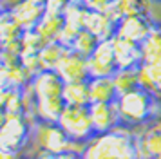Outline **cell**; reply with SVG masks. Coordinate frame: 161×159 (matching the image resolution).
<instances>
[{"mask_svg": "<svg viewBox=\"0 0 161 159\" xmlns=\"http://www.w3.org/2000/svg\"><path fill=\"white\" fill-rule=\"evenodd\" d=\"M2 116H24V92L22 89H2L0 90Z\"/></svg>", "mask_w": 161, "mask_h": 159, "instance_id": "e0dca14e", "label": "cell"}, {"mask_svg": "<svg viewBox=\"0 0 161 159\" xmlns=\"http://www.w3.org/2000/svg\"><path fill=\"white\" fill-rule=\"evenodd\" d=\"M0 159H22L18 152H11V150H2L0 148Z\"/></svg>", "mask_w": 161, "mask_h": 159, "instance_id": "1f68e13d", "label": "cell"}, {"mask_svg": "<svg viewBox=\"0 0 161 159\" xmlns=\"http://www.w3.org/2000/svg\"><path fill=\"white\" fill-rule=\"evenodd\" d=\"M89 80L91 78H112L118 72L116 54L112 40H102L96 51L87 58Z\"/></svg>", "mask_w": 161, "mask_h": 159, "instance_id": "52a82bcc", "label": "cell"}, {"mask_svg": "<svg viewBox=\"0 0 161 159\" xmlns=\"http://www.w3.org/2000/svg\"><path fill=\"white\" fill-rule=\"evenodd\" d=\"M89 9L83 4H69L67 9L64 11V20H65V25H71V27L78 29H85V18H87Z\"/></svg>", "mask_w": 161, "mask_h": 159, "instance_id": "cb8c5ba5", "label": "cell"}, {"mask_svg": "<svg viewBox=\"0 0 161 159\" xmlns=\"http://www.w3.org/2000/svg\"><path fill=\"white\" fill-rule=\"evenodd\" d=\"M9 13L13 14V18L20 24L24 31H29V29H36L38 22L45 14V6L38 4L35 0H24L16 7H13Z\"/></svg>", "mask_w": 161, "mask_h": 159, "instance_id": "7c38bea8", "label": "cell"}, {"mask_svg": "<svg viewBox=\"0 0 161 159\" xmlns=\"http://www.w3.org/2000/svg\"><path fill=\"white\" fill-rule=\"evenodd\" d=\"M112 43H114L118 69H139L143 65V52L139 43L119 38V36H114Z\"/></svg>", "mask_w": 161, "mask_h": 159, "instance_id": "8fae6325", "label": "cell"}, {"mask_svg": "<svg viewBox=\"0 0 161 159\" xmlns=\"http://www.w3.org/2000/svg\"><path fill=\"white\" fill-rule=\"evenodd\" d=\"M64 101H65V105H71V107H89L91 105L89 81L65 83V87H64Z\"/></svg>", "mask_w": 161, "mask_h": 159, "instance_id": "ac0fdd59", "label": "cell"}, {"mask_svg": "<svg viewBox=\"0 0 161 159\" xmlns=\"http://www.w3.org/2000/svg\"><path fill=\"white\" fill-rule=\"evenodd\" d=\"M33 81V76L20 62L13 65H0V83L2 89H24Z\"/></svg>", "mask_w": 161, "mask_h": 159, "instance_id": "5bb4252c", "label": "cell"}, {"mask_svg": "<svg viewBox=\"0 0 161 159\" xmlns=\"http://www.w3.org/2000/svg\"><path fill=\"white\" fill-rule=\"evenodd\" d=\"M85 159H141L139 152V132L125 127L96 136L83 148Z\"/></svg>", "mask_w": 161, "mask_h": 159, "instance_id": "7a4b0ae2", "label": "cell"}, {"mask_svg": "<svg viewBox=\"0 0 161 159\" xmlns=\"http://www.w3.org/2000/svg\"><path fill=\"white\" fill-rule=\"evenodd\" d=\"M60 159H85L83 157V152L81 150H69V152H65V154H62L60 156Z\"/></svg>", "mask_w": 161, "mask_h": 159, "instance_id": "f546056e", "label": "cell"}, {"mask_svg": "<svg viewBox=\"0 0 161 159\" xmlns=\"http://www.w3.org/2000/svg\"><path fill=\"white\" fill-rule=\"evenodd\" d=\"M114 85H116L118 96L127 94L139 87V78H138V69H118V72L112 76Z\"/></svg>", "mask_w": 161, "mask_h": 159, "instance_id": "7402d4cb", "label": "cell"}, {"mask_svg": "<svg viewBox=\"0 0 161 159\" xmlns=\"http://www.w3.org/2000/svg\"><path fill=\"white\" fill-rule=\"evenodd\" d=\"M31 143L38 148L40 152H49L62 156L69 150H74V141L67 136V132L58 123H47V121H38L35 123V132H33V141Z\"/></svg>", "mask_w": 161, "mask_h": 159, "instance_id": "8992f818", "label": "cell"}, {"mask_svg": "<svg viewBox=\"0 0 161 159\" xmlns=\"http://www.w3.org/2000/svg\"><path fill=\"white\" fill-rule=\"evenodd\" d=\"M22 35H24V29L13 18V14L9 11H2L0 13V45L6 47L9 43L20 42Z\"/></svg>", "mask_w": 161, "mask_h": 159, "instance_id": "d6986e66", "label": "cell"}, {"mask_svg": "<svg viewBox=\"0 0 161 159\" xmlns=\"http://www.w3.org/2000/svg\"><path fill=\"white\" fill-rule=\"evenodd\" d=\"M31 85L36 96V112L40 121L58 123L60 116L67 107L64 101L65 81L56 71H42L33 78Z\"/></svg>", "mask_w": 161, "mask_h": 159, "instance_id": "3957f363", "label": "cell"}, {"mask_svg": "<svg viewBox=\"0 0 161 159\" xmlns=\"http://www.w3.org/2000/svg\"><path fill=\"white\" fill-rule=\"evenodd\" d=\"M24 0H2V11H11L13 7H16Z\"/></svg>", "mask_w": 161, "mask_h": 159, "instance_id": "4dcf8cb0", "label": "cell"}, {"mask_svg": "<svg viewBox=\"0 0 161 159\" xmlns=\"http://www.w3.org/2000/svg\"><path fill=\"white\" fill-rule=\"evenodd\" d=\"M65 25V20H64V14H53V13H45L42 16V20L38 22L36 31L38 35L42 36V40L45 43L51 42H58V36L62 33V29Z\"/></svg>", "mask_w": 161, "mask_h": 159, "instance_id": "2e32d148", "label": "cell"}, {"mask_svg": "<svg viewBox=\"0 0 161 159\" xmlns=\"http://www.w3.org/2000/svg\"><path fill=\"white\" fill-rule=\"evenodd\" d=\"M56 72L65 83H74V81H89V65L87 58L74 52L67 51V54L62 58L60 65L56 67Z\"/></svg>", "mask_w": 161, "mask_h": 159, "instance_id": "30bf717a", "label": "cell"}, {"mask_svg": "<svg viewBox=\"0 0 161 159\" xmlns=\"http://www.w3.org/2000/svg\"><path fill=\"white\" fill-rule=\"evenodd\" d=\"M71 4V0H45V13L53 14H64V11L67 9V6Z\"/></svg>", "mask_w": 161, "mask_h": 159, "instance_id": "83f0119b", "label": "cell"}, {"mask_svg": "<svg viewBox=\"0 0 161 159\" xmlns=\"http://www.w3.org/2000/svg\"><path fill=\"white\" fill-rule=\"evenodd\" d=\"M36 159H60V156L56 154H49V152H40L36 156Z\"/></svg>", "mask_w": 161, "mask_h": 159, "instance_id": "d6a6232c", "label": "cell"}, {"mask_svg": "<svg viewBox=\"0 0 161 159\" xmlns=\"http://www.w3.org/2000/svg\"><path fill=\"white\" fill-rule=\"evenodd\" d=\"M123 14H148L152 0H116Z\"/></svg>", "mask_w": 161, "mask_h": 159, "instance_id": "484cf974", "label": "cell"}, {"mask_svg": "<svg viewBox=\"0 0 161 159\" xmlns=\"http://www.w3.org/2000/svg\"><path fill=\"white\" fill-rule=\"evenodd\" d=\"M98 43H100V40H98L91 31L81 29L80 33H78V36L74 38V43H73V47H71V51H74V52H78V54H81V56L89 58L96 51Z\"/></svg>", "mask_w": 161, "mask_h": 159, "instance_id": "603a6c76", "label": "cell"}, {"mask_svg": "<svg viewBox=\"0 0 161 159\" xmlns=\"http://www.w3.org/2000/svg\"><path fill=\"white\" fill-rule=\"evenodd\" d=\"M114 0H81V4L87 7L89 11H105Z\"/></svg>", "mask_w": 161, "mask_h": 159, "instance_id": "f1b7e54d", "label": "cell"}, {"mask_svg": "<svg viewBox=\"0 0 161 159\" xmlns=\"http://www.w3.org/2000/svg\"><path fill=\"white\" fill-rule=\"evenodd\" d=\"M154 25H156V22L150 18V14H127L118 24L116 36L125 38V40H132L141 45L147 36L150 35Z\"/></svg>", "mask_w": 161, "mask_h": 159, "instance_id": "ba28073f", "label": "cell"}, {"mask_svg": "<svg viewBox=\"0 0 161 159\" xmlns=\"http://www.w3.org/2000/svg\"><path fill=\"white\" fill-rule=\"evenodd\" d=\"M141 52H143V63H158V62H161V24L156 22L150 35L141 43Z\"/></svg>", "mask_w": 161, "mask_h": 159, "instance_id": "ffe728a7", "label": "cell"}, {"mask_svg": "<svg viewBox=\"0 0 161 159\" xmlns=\"http://www.w3.org/2000/svg\"><path fill=\"white\" fill-rule=\"evenodd\" d=\"M35 123L25 116H2L0 125V148L22 154L33 141Z\"/></svg>", "mask_w": 161, "mask_h": 159, "instance_id": "277c9868", "label": "cell"}, {"mask_svg": "<svg viewBox=\"0 0 161 159\" xmlns=\"http://www.w3.org/2000/svg\"><path fill=\"white\" fill-rule=\"evenodd\" d=\"M73 4H81V0H71Z\"/></svg>", "mask_w": 161, "mask_h": 159, "instance_id": "836d02e7", "label": "cell"}, {"mask_svg": "<svg viewBox=\"0 0 161 159\" xmlns=\"http://www.w3.org/2000/svg\"><path fill=\"white\" fill-rule=\"evenodd\" d=\"M116 103L121 118V127L134 132L147 129L161 118V96L143 87L121 94Z\"/></svg>", "mask_w": 161, "mask_h": 159, "instance_id": "6da1fadb", "label": "cell"}, {"mask_svg": "<svg viewBox=\"0 0 161 159\" xmlns=\"http://www.w3.org/2000/svg\"><path fill=\"white\" fill-rule=\"evenodd\" d=\"M89 112H91V119L98 136L121 127V118H119L116 101L114 103H91Z\"/></svg>", "mask_w": 161, "mask_h": 159, "instance_id": "9c48e42d", "label": "cell"}, {"mask_svg": "<svg viewBox=\"0 0 161 159\" xmlns=\"http://www.w3.org/2000/svg\"><path fill=\"white\" fill-rule=\"evenodd\" d=\"M20 43H22V52H40L45 45V42L42 40V36L38 35L35 29L24 31ZM22 52H20V54H22Z\"/></svg>", "mask_w": 161, "mask_h": 159, "instance_id": "d4e9b609", "label": "cell"}, {"mask_svg": "<svg viewBox=\"0 0 161 159\" xmlns=\"http://www.w3.org/2000/svg\"><path fill=\"white\" fill-rule=\"evenodd\" d=\"M78 29H74L71 27V25H64V29H62V33H60L58 36V42L65 47V49H71L73 47V43H74V38L78 36Z\"/></svg>", "mask_w": 161, "mask_h": 159, "instance_id": "4316f807", "label": "cell"}, {"mask_svg": "<svg viewBox=\"0 0 161 159\" xmlns=\"http://www.w3.org/2000/svg\"><path fill=\"white\" fill-rule=\"evenodd\" d=\"M58 125L67 132V136L74 141L76 146H85L98 134L94 130L89 107H71L67 105L60 116Z\"/></svg>", "mask_w": 161, "mask_h": 159, "instance_id": "5b68a950", "label": "cell"}, {"mask_svg": "<svg viewBox=\"0 0 161 159\" xmlns=\"http://www.w3.org/2000/svg\"><path fill=\"white\" fill-rule=\"evenodd\" d=\"M67 51L60 42H51L45 43L44 49L40 51V62H42V69L44 71H56V67L60 65L62 58L67 54Z\"/></svg>", "mask_w": 161, "mask_h": 159, "instance_id": "44dd1931", "label": "cell"}, {"mask_svg": "<svg viewBox=\"0 0 161 159\" xmlns=\"http://www.w3.org/2000/svg\"><path fill=\"white\" fill-rule=\"evenodd\" d=\"M89 92H91V103H114L119 98L112 78H91Z\"/></svg>", "mask_w": 161, "mask_h": 159, "instance_id": "9a60e30c", "label": "cell"}, {"mask_svg": "<svg viewBox=\"0 0 161 159\" xmlns=\"http://www.w3.org/2000/svg\"><path fill=\"white\" fill-rule=\"evenodd\" d=\"M35 2H38V4H44L45 0H35Z\"/></svg>", "mask_w": 161, "mask_h": 159, "instance_id": "d590c367", "label": "cell"}, {"mask_svg": "<svg viewBox=\"0 0 161 159\" xmlns=\"http://www.w3.org/2000/svg\"><path fill=\"white\" fill-rule=\"evenodd\" d=\"M27 159H36V157H27Z\"/></svg>", "mask_w": 161, "mask_h": 159, "instance_id": "8d00e7d4", "label": "cell"}, {"mask_svg": "<svg viewBox=\"0 0 161 159\" xmlns=\"http://www.w3.org/2000/svg\"><path fill=\"white\" fill-rule=\"evenodd\" d=\"M85 29L102 42V40H112L118 33V24L112 22L102 11H89L85 18Z\"/></svg>", "mask_w": 161, "mask_h": 159, "instance_id": "4fadbf2b", "label": "cell"}, {"mask_svg": "<svg viewBox=\"0 0 161 159\" xmlns=\"http://www.w3.org/2000/svg\"><path fill=\"white\" fill-rule=\"evenodd\" d=\"M152 4H161V0H152Z\"/></svg>", "mask_w": 161, "mask_h": 159, "instance_id": "e575fe53", "label": "cell"}]
</instances>
